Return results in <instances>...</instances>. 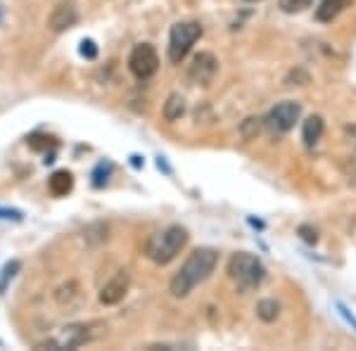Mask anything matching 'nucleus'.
Here are the masks:
<instances>
[{"instance_id":"f257e3e1","label":"nucleus","mask_w":356,"mask_h":351,"mask_svg":"<svg viewBox=\"0 0 356 351\" xmlns=\"http://www.w3.org/2000/svg\"><path fill=\"white\" fill-rule=\"evenodd\" d=\"M216 263H219V254L211 247H200L191 256L183 261V266L176 270V275L169 283L171 297L186 299L200 283H204L211 273H214Z\"/></svg>"},{"instance_id":"dca6fc26","label":"nucleus","mask_w":356,"mask_h":351,"mask_svg":"<svg viewBox=\"0 0 356 351\" xmlns=\"http://www.w3.org/2000/svg\"><path fill=\"white\" fill-rule=\"evenodd\" d=\"M257 316H259L264 323H273L280 316V304L275 302V299H261V302L257 304Z\"/></svg>"},{"instance_id":"39448f33","label":"nucleus","mask_w":356,"mask_h":351,"mask_svg":"<svg viewBox=\"0 0 356 351\" xmlns=\"http://www.w3.org/2000/svg\"><path fill=\"white\" fill-rule=\"evenodd\" d=\"M302 117V105L295 100H285V102H278L271 112L266 114L264 119V126L268 129V133L273 136H285L288 131L295 129V124L300 122Z\"/></svg>"},{"instance_id":"a211bd4d","label":"nucleus","mask_w":356,"mask_h":351,"mask_svg":"<svg viewBox=\"0 0 356 351\" xmlns=\"http://www.w3.org/2000/svg\"><path fill=\"white\" fill-rule=\"evenodd\" d=\"M79 53H81L86 60H95V57H97V45L90 41V38H86V41H81V48H79Z\"/></svg>"},{"instance_id":"f03ea898","label":"nucleus","mask_w":356,"mask_h":351,"mask_svg":"<svg viewBox=\"0 0 356 351\" xmlns=\"http://www.w3.org/2000/svg\"><path fill=\"white\" fill-rule=\"evenodd\" d=\"M228 278L233 280L235 287L240 292H252L257 290L264 280H266V266L261 263V259L250 252H235L228 259Z\"/></svg>"},{"instance_id":"2eb2a0df","label":"nucleus","mask_w":356,"mask_h":351,"mask_svg":"<svg viewBox=\"0 0 356 351\" xmlns=\"http://www.w3.org/2000/svg\"><path fill=\"white\" fill-rule=\"evenodd\" d=\"M55 299L57 304H60L62 309H72L79 304V299H81V292H79V285L76 283H67L62 285L60 290L55 292Z\"/></svg>"},{"instance_id":"412c9836","label":"nucleus","mask_w":356,"mask_h":351,"mask_svg":"<svg viewBox=\"0 0 356 351\" xmlns=\"http://www.w3.org/2000/svg\"><path fill=\"white\" fill-rule=\"evenodd\" d=\"M0 218H5V221H10V218H13V221H19V211H13V209H0Z\"/></svg>"},{"instance_id":"4be33fe9","label":"nucleus","mask_w":356,"mask_h":351,"mask_svg":"<svg viewBox=\"0 0 356 351\" xmlns=\"http://www.w3.org/2000/svg\"><path fill=\"white\" fill-rule=\"evenodd\" d=\"M0 22H3V8H0Z\"/></svg>"},{"instance_id":"5701e85b","label":"nucleus","mask_w":356,"mask_h":351,"mask_svg":"<svg viewBox=\"0 0 356 351\" xmlns=\"http://www.w3.org/2000/svg\"><path fill=\"white\" fill-rule=\"evenodd\" d=\"M250 3H259V0H250Z\"/></svg>"},{"instance_id":"ddd939ff","label":"nucleus","mask_w":356,"mask_h":351,"mask_svg":"<svg viewBox=\"0 0 356 351\" xmlns=\"http://www.w3.org/2000/svg\"><path fill=\"white\" fill-rule=\"evenodd\" d=\"M323 131H325V124H323V119L321 117H309L307 122H304V129H302V140L307 142L309 147L316 145V142L321 140V136H323Z\"/></svg>"},{"instance_id":"0eeeda50","label":"nucleus","mask_w":356,"mask_h":351,"mask_svg":"<svg viewBox=\"0 0 356 351\" xmlns=\"http://www.w3.org/2000/svg\"><path fill=\"white\" fill-rule=\"evenodd\" d=\"M97 323H74V325H67L62 327V332L57 335L55 339H50V342L41 344V347H48V349H76L81 347V344L90 342V339L97 337V332H93V327Z\"/></svg>"},{"instance_id":"20e7f679","label":"nucleus","mask_w":356,"mask_h":351,"mask_svg":"<svg viewBox=\"0 0 356 351\" xmlns=\"http://www.w3.org/2000/svg\"><path fill=\"white\" fill-rule=\"evenodd\" d=\"M202 36V24L200 22H178L169 31V60L174 65H181L193 50V45Z\"/></svg>"},{"instance_id":"f8f14e48","label":"nucleus","mask_w":356,"mask_h":351,"mask_svg":"<svg viewBox=\"0 0 356 351\" xmlns=\"http://www.w3.org/2000/svg\"><path fill=\"white\" fill-rule=\"evenodd\" d=\"M48 188H50V193H53L55 197H65V195H69L74 190L72 171H67V169L55 171V174L50 176V181H48Z\"/></svg>"},{"instance_id":"423d86ee","label":"nucleus","mask_w":356,"mask_h":351,"mask_svg":"<svg viewBox=\"0 0 356 351\" xmlns=\"http://www.w3.org/2000/svg\"><path fill=\"white\" fill-rule=\"evenodd\" d=\"M129 69L136 79H140V81L154 76L159 69V55H157V50H154V45H150V43L136 45L129 55Z\"/></svg>"},{"instance_id":"9d476101","label":"nucleus","mask_w":356,"mask_h":351,"mask_svg":"<svg viewBox=\"0 0 356 351\" xmlns=\"http://www.w3.org/2000/svg\"><path fill=\"white\" fill-rule=\"evenodd\" d=\"M76 22H79V10L74 8L72 3H60L48 17V26L53 28L55 33L67 31V28H72Z\"/></svg>"},{"instance_id":"4468645a","label":"nucleus","mask_w":356,"mask_h":351,"mask_svg":"<svg viewBox=\"0 0 356 351\" xmlns=\"http://www.w3.org/2000/svg\"><path fill=\"white\" fill-rule=\"evenodd\" d=\"M164 119L166 122H178L186 114V97L181 93H171L164 102Z\"/></svg>"},{"instance_id":"7ed1b4c3","label":"nucleus","mask_w":356,"mask_h":351,"mask_svg":"<svg viewBox=\"0 0 356 351\" xmlns=\"http://www.w3.org/2000/svg\"><path fill=\"white\" fill-rule=\"evenodd\" d=\"M188 240H191V235H188V230L183 226H169V228L159 230V233H154L152 238L147 240L145 254L150 261L164 266V263L174 261V259L181 254V250L188 245Z\"/></svg>"},{"instance_id":"6ab92c4d","label":"nucleus","mask_w":356,"mask_h":351,"mask_svg":"<svg viewBox=\"0 0 356 351\" xmlns=\"http://www.w3.org/2000/svg\"><path fill=\"white\" fill-rule=\"evenodd\" d=\"M17 270H19V261H13V263H8V266L3 268V280H0V290H3V287L8 285V280L15 278Z\"/></svg>"},{"instance_id":"9b49d317","label":"nucleus","mask_w":356,"mask_h":351,"mask_svg":"<svg viewBox=\"0 0 356 351\" xmlns=\"http://www.w3.org/2000/svg\"><path fill=\"white\" fill-rule=\"evenodd\" d=\"M352 5V0H321V5L316 8V19L321 24H330L332 19H337L344 10Z\"/></svg>"},{"instance_id":"6e6552de","label":"nucleus","mask_w":356,"mask_h":351,"mask_svg":"<svg viewBox=\"0 0 356 351\" xmlns=\"http://www.w3.org/2000/svg\"><path fill=\"white\" fill-rule=\"evenodd\" d=\"M216 72H219V60L211 53H200L195 55L191 69H188V79L197 85H209L214 81Z\"/></svg>"},{"instance_id":"aec40b11","label":"nucleus","mask_w":356,"mask_h":351,"mask_svg":"<svg viewBox=\"0 0 356 351\" xmlns=\"http://www.w3.org/2000/svg\"><path fill=\"white\" fill-rule=\"evenodd\" d=\"M300 235H302V240H307L309 245L318 243V233H316L312 226H300Z\"/></svg>"},{"instance_id":"1a4fd4ad","label":"nucleus","mask_w":356,"mask_h":351,"mask_svg":"<svg viewBox=\"0 0 356 351\" xmlns=\"http://www.w3.org/2000/svg\"><path fill=\"white\" fill-rule=\"evenodd\" d=\"M129 285H131L129 273H126V270H119L110 283L100 290V302L105 304V307H114V304H119L126 297V292H129Z\"/></svg>"},{"instance_id":"f3484780","label":"nucleus","mask_w":356,"mask_h":351,"mask_svg":"<svg viewBox=\"0 0 356 351\" xmlns=\"http://www.w3.org/2000/svg\"><path fill=\"white\" fill-rule=\"evenodd\" d=\"M314 0H278V8L288 15H295V13H304L307 8H312Z\"/></svg>"}]
</instances>
